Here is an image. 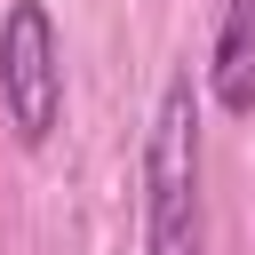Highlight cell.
Here are the masks:
<instances>
[{
    "label": "cell",
    "mask_w": 255,
    "mask_h": 255,
    "mask_svg": "<svg viewBox=\"0 0 255 255\" xmlns=\"http://www.w3.org/2000/svg\"><path fill=\"white\" fill-rule=\"evenodd\" d=\"M199 88L175 72L143 135V255H199Z\"/></svg>",
    "instance_id": "1"
},
{
    "label": "cell",
    "mask_w": 255,
    "mask_h": 255,
    "mask_svg": "<svg viewBox=\"0 0 255 255\" xmlns=\"http://www.w3.org/2000/svg\"><path fill=\"white\" fill-rule=\"evenodd\" d=\"M0 112L24 151H48L64 120V32L48 0H8L0 8Z\"/></svg>",
    "instance_id": "2"
},
{
    "label": "cell",
    "mask_w": 255,
    "mask_h": 255,
    "mask_svg": "<svg viewBox=\"0 0 255 255\" xmlns=\"http://www.w3.org/2000/svg\"><path fill=\"white\" fill-rule=\"evenodd\" d=\"M207 96L231 120H255V0H223L215 48H207Z\"/></svg>",
    "instance_id": "3"
}]
</instances>
